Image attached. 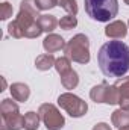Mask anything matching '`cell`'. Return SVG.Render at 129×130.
<instances>
[{"mask_svg": "<svg viewBox=\"0 0 129 130\" xmlns=\"http://www.w3.org/2000/svg\"><path fill=\"white\" fill-rule=\"evenodd\" d=\"M115 88L119 92V104L122 109L129 110V76L122 77L115 82Z\"/></svg>", "mask_w": 129, "mask_h": 130, "instance_id": "obj_7", "label": "cell"}, {"mask_svg": "<svg viewBox=\"0 0 129 130\" xmlns=\"http://www.w3.org/2000/svg\"><path fill=\"white\" fill-rule=\"evenodd\" d=\"M58 5L70 15H76L78 14V3H76V0H59Z\"/></svg>", "mask_w": 129, "mask_h": 130, "instance_id": "obj_19", "label": "cell"}, {"mask_svg": "<svg viewBox=\"0 0 129 130\" xmlns=\"http://www.w3.org/2000/svg\"><path fill=\"white\" fill-rule=\"evenodd\" d=\"M58 104L61 109H64L65 112L73 117V118H81L87 113L88 110V104L87 101H84L81 97L71 94V92H64L58 97Z\"/></svg>", "mask_w": 129, "mask_h": 130, "instance_id": "obj_4", "label": "cell"}, {"mask_svg": "<svg viewBox=\"0 0 129 130\" xmlns=\"http://www.w3.org/2000/svg\"><path fill=\"white\" fill-rule=\"evenodd\" d=\"M85 12L94 21L106 23L117 17L119 2L117 0H84Z\"/></svg>", "mask_w": 129, "mask_h": 130, "instance_id": "obj_2", "label": "cell"}, {"mask_svg": "<svg viewBox=\"0 0 129 130\" xmlns=\"http://www.w3.org/2000/svg\"><path fill=\"white\" fill-rule=\"evenodd\" d=\"M93 130H111V127H109L106 123H99V124H96V126L93 127Z\"/></svg>", "mask_w": 129, "mask_h": 130, "instance_id": "obj_23", "label": "cell"}, {"mask_svg": "<svg viewBox=\"0 0 129 130\" xmlns=\"http://www.w3.org/2000/svg\"><path fill=\"white\" fill-rule=\"evenodd\" d=\"M59 0H35V6L38 11H49L58 5Z\"/></svg>", "mask_w": 129, "mask_h": 130, "instance_id": "obj_20", "label": "cell"}, {"mask_svg": "<svg viewBox=\"0 0 129 130\" xmlns=\"http://www.w3.org/2000/svg\"><path fill=\"white\" fill-rule=\"evenodd\" d=\"M40 118L47 130H61L65 126V120L59 109L52 103H44L38 109Z\"/></svg>", "mask_w": 129, "mask_h": 130, "instance_id": "obj_5", "label": "cell"}, {"mask_svg": "<svg viewBox=\"0 0 129 130\" xmlns=\"http://www.w3.org/2000/svg\"><path fill=\"white\" fill-rule=\"evenodd\" d=\"M40 113H36V112H28L26 115H24V129L26 130H38L40 127Z\"/></svg>", "mask_w": 129, "mask_h": 130, "instance_id": "obj_16", "label": "cell"}, {"mask_svg": "<svg viewBox=\"0 0 129 130\" xmlns=\"http://www.w3.org/2000/svg\"><path fill=\"white\" fill-rule=\"evenodd\" d=\"M59 26H61V29H64V30L74 29V27L78 26V20H76V15H70V14H67L65 17H62V18L59 20Z\"/></svg>", "mask_w": 129, "mask_h": 130, "instance_id": "obj_18", "label": "cell"}, {"mask_svg": "<svg viewBox=\"0 0 129 130\" xmlns=\"http://www.w3.org/2000/svg\"><path fill=\"white\" fill-rule=\"evenodd\" d=\"M65 41L64 38L61 36V35H56V33H49L46 38H44V41H43V47H44V50L47 52V53H55V52H59V50H62L65 48Z\"/></svg>", "mask_w": 129, "mask_h": 130, "instance_id": "obj_8", "label": "cell"}, {"mask_svg": "<svg viewBox=\"0 0 129 130\" xmlns=\"http://www.w3.org/2000/svg\"><path fill=\"white\" fill-rule=\"evenodd\" d=\"M8 32H9V35H11L12 38H23V36H24L23 29L18 26V23H17L15 20L9 23V26H8Z\"/></svg>", "mask_w": 129, "mask_h": 130, "instance_id": "obj_21", "label": "cell"}, {"mask_svg": "<svg viewBox=\"0 0 129 130\" xmlns=\"http://www.w3.org/2000/svg\"><path fill=\"white\" fill-rule=\"evenodd\" d=\"M111 121H112V126L117 129L129 127V110H125L122 107L115 109L111 115Z\"/></svg>", "mask_w": 129, "mask_h": 130, "instance_id": "obj_11", "label": "cell"}, {"mask_svg": "<svg viewBox=\"0 0 129 130\" xmlns=\"http://www.w3.org/2000/svg\"><path fill=\"white\" fill-rule=\"evenodd\" d=\"M108 86H109V85H108L106 82H102L100 85H96V86L90 91V98H91L94 103H105Z\"/></svg>", "mask_w": 129, "mask_h": 130, "instance_id": "obj_14", "label": "cell"}, {"mask_svg": "<svg viewBox=\"0 0 129 130\" xmlns=\"http://www.w3.org/2000/svg\"><path fill=\"white\" fill-rule=\"evenodd\" d=\"M105 35L108 38H114V39H122L128 35V27L122 20H115L112 23H109L105 27Z\"/></svg>", "mask_w": 129, "mask_h": 130, "instance_id": "obj_9", "label": "cell"}, {"mask_svg": "<svg viewBox=\"0 0 129 130\" xmlns=\"http://www.w3.org/2000/svg\"><path fill=\"white\" fill-rule=\"evenodd\" d=\"M24 129V117L18 112L2 115V124L0 130H21Z\"/></svg>", "mask_w": 129, "mask_h": 130, "instance_id": "obj_6", "label": "cell"}, {"mask_svg": "<svg viewBox=\"0 0 129 130\" xmlns=\"http://www.w3.org/2000/svg\"><path fill=\"white\" fill-rule=\"evenodd\" d=\"M11 95L15 101H28V98L31 95V89L26 83H21V82H17V83H12L11 88Z\"/></svg>", "mask_w": 129, "mask_h": 130, "instance_id": "obj_10", "label": "cell"}, {"mask_svg": "<svg viewBox=\"0 0 129 130\" xmlns=\"http://www.w3.org/2000/svg\"><path fill=\"white\" fill-rule=\"evenodd\" d=\"M128 24H129V21H128Z\"/></svg>", "mask_w": 129, "mask_h": 130, "instance_id": "obj_26", "label": "cell"}, {"mask_svg": "<svg viewBox=\"0 0 129 130\" xmlns=\"http://www.w3.org/2000/svg\"><path fill=\"white\" fill-rule=\"evenodd\" d=\"M123 2H125V3H126V5H129V0H123Z\"/></svg>", "mask_w": 129, "mask_h": 130, "instance_id": "obj_25", "label": "cell"}, {"mask_svg": "<svg viewBox=\"0 0 129 130\" xmlns=\"http://www.w3.org/2000/svg\"><path fill=\"white\" fill-rule=\"evenodd\" d=\"M119 130H129V127H123V129H119Z\"/></svg>", "mask_w": 129, "mask_h": 130, "instance_id": "obj_24", "label": "cell"}, {"mask_svg": "<svg viewBox=\"0 0 129 130\" xmlns=\"http://www.w3.org/2000/svg\"><path fill=\"white\" fill-rule=\"evenodd\" d=\"M9 17H12V5L5 2V3L0 5V18L2 20H8Z\"/></svg>", "mask_w": 129, "mask_h": 130, "instance_id": "obj_22", "label": "cell"}, {"mask_svg": "<svg viewBox=\"0 0 129 130\" xmlns=\"http://www.w3.org/2000/svg\"><path fill=\"white\" fill-rule=\"evenodd\" d=\"M55 62H56V59L53 58L52 53H44V55H40L35 59V67L40 71H47L52 67H55Z\"/></svg>", "mask_w": 129, "mask_h": 130, "instance_id": "obj_13", "label": "cell"}, {"mask_svg": "<svg viewBox=\"0 0 129 130\" xmlns=\"http://www.w3.org/2000/svg\"><path fill=\"white\" fill-rule=\"evenodd\" d=\"M61 83L65 89H74L79 85V76L74 70H70L68 73H65L61 76Z\"/></svg>", "mask_w": 129, "mask_h": 130, "instance_id": "obj_15", "label": "cell"}, {"mask_svg": "<svg viewBox=\"0 0 129 130\" xmlns=\"http://www.w3.org/2000/svg\"><path fill=\"white\" fill-rule=\"evenodd\" d=\"M97 62L106 77H122L129 71V47L122 41H108L100 47Z\"/></svg>", "mask_w": 129, "mask_h": 130, "instance_id": "obj_1", "label": "cell"}, {"mask_svg": "<svg viewBox=\"0 0 129 130\" xmlns=\"http://www.w3.org/2000/svg\"><path fill=\"white\" fill-rule=\"evenodd\" d=\"M38 24L41 26V29H43V32H53L55 29H56V26L59 24V21L56 20V17L55 15H47V14H44V15H40L38 17Z\"/></svg>", "mask_w": 129, "mask_h": 130, "instance_id": "obj_12", "label": "cell"}, {"mask_svg": "<svg viewBox=\"0 0 129 130\" xmlns=\"http://www.w3.org/2000/svg\"><path fill=\"white\" fill-rule=\"evenodd\" d=\"M55 68H56L58 74H59V76H62V74L68 73V71L71 70V62H70V59H68L67 56L58 58V59H56V62H55Z\"/></svg>", "mask_w": 129, "mask_h": 130, "instance_id": "obj_17", "label": "cell"}, {"mask_svg": "<svg viewBox=\"0 0 129 130\" xmlns=\"http://www.w3.org/2000/svg\"><path fill=\"white\" fill-rule=\"evenodd\" d=\"M65 56L78 64H88L90 62V39L84 33L74 35L65 45Z\"/></svg>", "mask_w": 129, "mask_h": 130, "instance_id": "obj_3", "label": "cell"}]
</instances>
